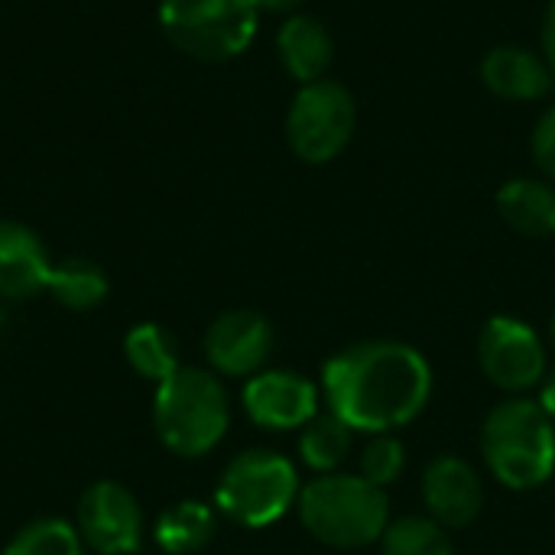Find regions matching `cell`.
<instances>
[{
    "label": "cell",
    "instance_id": "obj_27",
    "mask_svg": "<svg viewBox=\"0 0 555 555\" xmlns=\"http://www.w3.org/2000/svg\"><path fill=\"white\" fill-rule=\"evenodd\" d=\"M537 403L546 410V416H550V420H555V374L546 380V384H543V393H540V400H537Z\"/></svg>",
    "mask_w": 555,
    "mask_h": 555
},
{
    "label": "cell",
    "instance_id": "obj_26",
    "mask_svg": "<svg viewBox=\"0 0 555 555\" xmlns=\"http://www.w3.org/2000/svg\"><path fill=\"white\" fill-rule=\"evenodd\" d=\"M302 3L306 0H254V7L263 10V13H289V10H296Z\"/></svg>",
    "mask_w": 555,
    "mask_h": 555
},
{
    "label": "cell",
    "instance_id": "obj_22",
    "mask_svg": "<svg viewBox=\"0 0 555 555\" xmlns=\"http://www.w3.org/2000/svg\"><path fill=\"white\" fill-rule=\"evenodd\" d=\"M3 555H81V537L72 524L49 517L23 527L7 543Z\"/></svg>",
    "mask_w": 555,
    "mask_h": 555
},
{
    "label": "cell",
    "instance_id": "obj_3",
    "mask_svg": "<svg viewBox=\"0 0 555 555\" xmlns=\"http://www.w3.org/2000/svg\"><path fill=\"white\" fill-rule=\"evenodd\" d=\"M481 452L501 485L533 491L555 472L553 420L533 400H507L485 420Z\"/></svg>",
    "mask_w": 555,
    "mask_h": 555
},
{
    "label": "cell",
    "instance_id": "obj_21",
    "mask_svg": "<svg viewBox=\"0 0 555 555\" xmlns=\"http://www.w3.org/2000/svg\"><path fill=\"white\" fill-rule=\"evenodd\" d=\"M384 555H455L449 530L433 517H403L387 527Z\"/></svg>",
    "mask_w": 555,
    "mask_h": 555
},
{
    "label": "cell",
    "instance_id": "obj_4",
    "mask_svg": "<svg viewBox=\"0 0 555 555\" xmlns=\"http://www.w3.org/2000/svg\"><path fill=\"white\" fill-rule=\"evenodd\" d=\"M153 423L169 452L198 459L228 433V393L215 374L202 367H176L156 390Z\"/></svg>",
    "mask_w": 555,
    "mask_h": 555
},
{
    "label": "cell",
    "instance_id": "obj_2",
    "mask_svg": "<svg viewBox=\"0 0 555 555\" xmlns=\"http://www.w3.org/2000/svg\"><path fill=\"white\" fill-rule=\"evenodd\" d=\"M299 517L315 540L335 550H361L387 533L390 504L384 488L367 478L332 472L299 491Z\"/></svg>",
    "mask_w": 555,
    "mask_h": 555
},
{
    "label": "cell",
    "instance_id": "obj_12",
    "mask_svg": "<svg viewBox=\"0 0 555 555\" xmlns=\"http://www.w3.org/2000/svg\"><path fill=\"white\" fill-rule=\"evenodd\" d=\"M423 498L429 517L446 530L468 527L485 504V488L478 472L455 455H439L423 475Z\"/></svg>",
    "mask_w": 555,
    "mask_h": 555
},
{
    "label": "cell",
    "instance_id": "obj_8",
    "mask_svg": "<svg viewBox=\"0 0 555 555\" xmlns=\"http://www.w3.org/2000/svg\"><path fill=\"white\" fill-rule=\"evenodd\" d=\"M478 361L488 380L507 393H524L546 374V348L540 335L511 315H498L481 328Z\"/></svg>",
    "mask_w": 555,
    "mask_h": 555
},
{
    "label": "cell",
    "instance_id": "obj_10",
    "mask_svg": "<svg viewBox=\"0 0 555 555\" xmlns=\"http://www.w3.org/2000/svg\"><path fill=\"white\" fill-rule=\"evenodd\" d=\"M244 410L263 429H299L319 416V390L293 371H263L244 387Z\"/></svg>",
    "mask_w": 555,
    "mask_h": 555
},
{
    "label": "cell",
    "instance_id": "obj_14",
    "mask_svg": "<svg viewBox=\"0 0 555 555\" xmlns=\"http://www.w3.org/2000/svg\"><path fill=\"white\" fill-rule=\"evenodd\" d=\"M481 81L504 101H537L553 88V72L543 55L524 46H494L481 59Z\"/></svg>",
    "mask_w": 555,
    "mask_h": 555
},
{
    "label": "cell",
    "instance_id": "obj_20",
    "mask_svg": "<svg viewBox=\"0 0 555 555\" xmlns=\"http://www.w3.org/2000/svg\"><path fill=\"white\" fill-rule=\"evenodd\" d=\"M124 348H127V361L133 364V371H137L140 377H146V380L163 384V380L179 367V361H176V345H172L169 332L159 328V325H153V322L137 325V328L127 335Z\"/></svg>",
    "mask_w": 555,
    "mask_h": 555
},
{
    "label": "cell",
    "instance_id": "obj_6",
    "mask_svg": "<svg viewBox=\"0 0 555 555\" xmlns=\"http://www.w3.org/2000/svg\"><path fill=\"white\" fill-rule=\"evenodd\" d=\"M296 494L299 478L293 462L267 449H250L224 468L218 507L244 527H267L293 507Z\"/></svg>",
    "mask_w": 555,
    "mask_h": 555
},
{
    "label": "cell",
    "instance_id": "obj_25",
    "mask_svg": "<svg viewBox=\"0 0 555 555\" xmlns=\"http://www.w3.org/2000/svg\"><path fill=\"white\" fill-rule=\"evenodd\" d=\"M540 39H543V59H546L555 78V0H550V7L543 13V36Z\"/></svg>",
    "mask_w": 555,
    "mask_h": 555
},
{
    "label": "cell",
    "instance_id": "obj_5",
    "mask_svg": "<svg viewBox=\"0 0 555 555\" xmlns=\"http://www.w3.org/2000/svg\"><path fill=\"white\" fill-rule=\"evenodd\" d=\"M254 0H163L159 23L176 49L205 62L241 55L257 36Z\"/></svg>",
    "mask_w": 555,
    "mask_h": 555
},
{
    "label": "cell",
    "instance_id": "obj_16",
    "mask_svg": "<svg viewBox=\"0 0 555 555\" xmlns=\"http://www.w3.org/2000/svg\"><path fill=\"white\" fill-rule=\"evenodd\" d=\"M501 218L530 237H553L555 234V189L540 179H511L498 192Z\"/></svg>",
    "mask_w": 555,
    "mask_h": 555
},
{
    "label": "cell",
    "instance_id": "obj_11",
    "mask_svg": "<svg viewBox=\"0 0 555 555\" xmlns=\"http://www.w3.org/2000/svg\"><path fill=\"white\" fill-rule=\"evenodd\" d=\"M273 351V328L260 312L234 309L211 322L205 335V354L215 371L228 377H244L263 367Z\"/></svg>",
    "mask_w": 555,
    "mask_h": 555
},
{
    "label": "cell",
    "instance_id": "obj_19",
    "mask_svg": "<svg viewBox=\"0 0 555 555\" xmlns=\"http://www.w3.org/2000/svg\"><path fill=\"white\" fill-rule=\"evenodd\" d=\"M49 289L68 309H91L107 296V276L98 263L75 257V260L52 267Z\"/></svg>",
    "mask_w": 555,
    "mask_h": 555
},
{
    "label": "cell",
    "instance_id": "obj_18",
    "mask_svg": "<svg viewBox=\"0 0 555 555\" xmlns=\"http://www.w3.org/2000/svg\"><path fill=\"white\" fill-rule=\"evenodd\" d=\"M351 433L354 429L345 420H338L335 413L309 420L302 426V436H299L302 462L319 475H332L351 452Z\"/></svg>",
    "mask_w": 555,
    "mask_h": 555
},
{
    "label": "cell",
    "instance_id": "obj_9",
    "mask_svg": "<svg viewBox=\"0 0 555 555\" xmlns=\"http://www.w3.org/2000/svg\"><path fill=\"white\" fill-rule=\"evenodd\" d=\"M78 537L101 555H130L143 540V514L137 498L114 481H98L81 494Z\"/></svg>",
    "mask_w": 555,
    "mask_h": 555
},
{
    "label": "cell",
    "instance_id": "obj_24",
    "mask_svg": "<svg viewBox=\"0 0 555 555\" xmlns=\"http://www.w3.org/2000/svg\"><path fill=\"white\" fill-rule=\"evenodd\" d=\"M530 146H533V159L543 169V176L555 179V104L537 120Z\"/></svg>",
    "mask_w": 555,
    "mask_h": 555
},
{
    "label": "cell",
    "instance_id": "obj_1",
    "mask_svg": "<svg viewBox=\"0 0 555 555\" xmlns=\"http://www.w3.org/2000/svg\"><path fill=\"white\" fill-rule=\"evenodd\" d=\"M328 413L358 433H393L410 426L429 403L433 367L400 341H364L325 364Z\"/></svg>",
    "mask_w": 555,
    "mask_h": 555
},
{
    "label": "cell",
    "instance_id": "obj_7",
    "mask_svg": "<svg viewBox=\"0 0 555 555\" xmlns=\"http://www.w3.org/2000/svg\"><path fill=\"white\" fill-rule=\"evenodd\" d=\"M358 127V107L341 81L319 78L299 88L286 114L289 150L306 163H332L345 153Z\"/></svg>",
    "mask_w": 555,
    "mask_h": 555
},
{
    "label": "cell",
    "instance_id": "obj_15",
    "mask_svg": "<svg viewBox=\"0 0 555 555\" xmlns=\"http://www.w3.org/2000/svg\"><path fill=\"white\" fill-rule=\"evenodd\" d=\"M276 46H280V59H283L286 72L302 85L325 78L332 55H335V42H332V33L325 29V23H319L315 16H306V13H293L280 26Z\"/></svg>",
    "mask_w": 555,
    "mask_h": 555
},
{
    "label": "cell",
    "instance_id": "obj_28",
    "mask_svg": "<svg viewBox=\"0 0 555 555\" xmlns=\"http://www.w3.org/2000/svg\"><path fill=\"white\" fill-rule=\"evenodd\" d=\"M550 338L555 341V315H553V322H550Z\"/></svg>",
    "mask_w": 555,
    "mask_h": 555
},
{
    "label": "cell",
    "instance_id": "obj_13",
    "mask_svg": "<svg viewBox=\"0 0 555 555\" xmlns=\"http://www.w3.org/2000/svg\"><path fill=\"white\" fill-rule=\"evenodd\" d=\"M52 263L42 241L16 221H0V296L29 299L49 289Z\"/></svg>",
    "mask_w": 555,
    "mask_h": 555
},
{
    "label": "cell",
    "instance_id": "obj_17",
    "mask_svg": "<svg viewBox=\"0 0 555 555\" xmlns=\"http://www.w3.org/2000/svg\"><path fill=\"white\" fill-rule=\"evenodd\" d=\"M215 537V514L198 501H182L169 507L156 524V543L172 555L198 553Z\"/></svg>",
    "mask_w": 555,
    "mask_h": 555
},
{
    "label": "cell",
    "instance_id": "obj_23",
    "mask_svg": "<svg viewBox=\"0 0 555 555\" xmlns=\"http://www.w3.org/2000/svg\"><path fill=\"white\" fill-rule=\"evenodd\" d=\"M406 468V455L400 439H393L390 433L374 436V442H367L364 455H361V478H367L377 488L393 485Z\"/></svg>",
    "mask_w": 555,
    "mask_h": 555
}]
</instances>
